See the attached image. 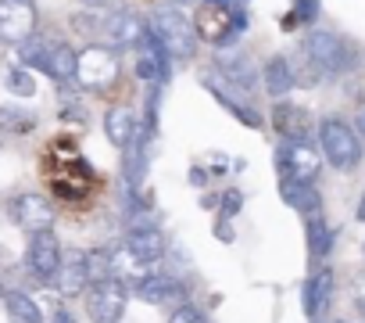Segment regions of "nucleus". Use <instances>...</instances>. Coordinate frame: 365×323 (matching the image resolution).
I'll return each mask as SVG.
<instances>
[{"label": "nucleus", "instance_id": "obj_1", "mask_svg": "<svg viewBox=\"0 0 365 323\" xmlns=\"http://www.w3.org/2000/svg\"><path fill=\"white\" fill-rule=\"evenodd\" d=\"M147 29L161 40V47H165L172 58H179V61H190V58H194V51H197V33H194V22H190L187 15H179V11H172V8H161V11H154V19L147 22Z\"/></svg>", "mask_w": 365, "mask_h": 323}, {"label": "nucleus", "instance_id": "obj_2", "mask_svg": "<svg viewBox=\"0 0 365 323\" xmlns=\"http://www.w3.org/2000/svg\"><path fill=\"white\" fill-rule=\"evenodd\" d=\"M319 140H322V154H326V162L333 169L347 173L361 162V140L344 119H322Z\"/></svg>", "mask_w": 365, "mask_h": 323}, {"label": "nucleus", "instance_id": "obj_3", "mask_svg": "<svg viewBox=\"0 0 365 323\" xmlns=\"http://www.w3.org/2000/svg\"><path fill=\"white\" fill-rule=\"evenodd\" d=\"M304 54L326 76L351 72V65H354V51L347 47V40L336 36V33H326V29H315V33L304 36Z\"/></svg>", "mask_w": 365, "mask_h": 323}, {"label": "nucleus", "instance_id": "obj_4", "mask_svg": "<svg viewBox=\"0 0 365 323\" xmlns=\"http://www.w3.org/2000/svg\"><path fill=\"white\" fill-rule=\"evenodd\" d=\"M194 33L205 44H233L237 36V22H233V4H222V0H201L197 4V19H194Z\"/></svg>", "mask_w": 365, "mask_h": 323}, {"label": "nucleus", "instance_id": "obj_5", "mask_svg": "<svg viewBox=\"0 0 365 323\" xmlns=\"http://www.w3.org/2000/svg\"><path fill=\"white\" fill-rule=\"evenodd\" d=\"M125 302L129 294L118 277H104L86 287V312L93 316V323H118L125 312Z\"/></svg>", "mask_w": 365, "mask_h": 323}, {"label": "nucleus", "instance_id": "obj_6", "mask_svg": "<svg viewBox=\"0 0 365 323\" xmlns=\"http://www.w3.org/2000/svg\"><path fill=\"white\" fill-rule=\"evenodd\" d=\"M279 173L283 180L290 184H312L319 177V166H322V154L308 144V140H287L279 147Z\"/></svg>", "mask_w": 365, "mask_h": 323}, {"label": "nucleus", "instance_id": "obj_7", "mask_svg": "<svg viewBox=\"0 0 365 323\" xmlns=\"http://www.w3.org/2000/svg\"><path fill=\"white\" fill-rule=\"evenodd\" d=\"M36 0H0V44L19 47L36 33Z\"/></svg>", "mask_w": 365, "mask_h": 323}, {"label": "nucleus", "instance_id": "obj_8", "mask_svg": "<svg viewBox=\"0 0 365 323\" xmlns=\"http://www.w3.org/2000/svg\"><path fill=\"white\" fill-rule=\"evenodd\" d=\"M115 76H118V58H115V51L93 44V47H86V51L79 54L76 79H79L86 90H104V86L115 83Z\"/></svg>", "mask_w": 365, "mask_h": 323}, {"label": "nucleus", "instance_id": "obj_9", "mask_svg": "<svg viewBox=\"0 0 365 323\" xmlns=\"http://www.w3.org/2000/svg\"><path fill=\"white\" fill-rule=\"evenodd\" d=\"M143 33H147V22H143L136 11H129V8H118V11H111V15L104 19V26H101V36L108 40V51L140 47Z\"/></svg>", "mask_w": 365, "mask_h": 323}, {"label": "nucleus", "instance_id": "obj_10", "mask_svg": "<svg viewBox=\"0 0 365 323\" xmlns=\"http://www.w3.org/2000/svg\"><path fill=\"white\" fill-rule=\"evenodd\" d=\"M61 241H58V234L54 230H40V234H33V241H29V269L40 277V280H54V273H58V266H61Z\"/></svg>", "mask_w": 365, "mask_h": 323}, {"label": "nucleus", "instance_id": "obj_11", "mask_svg": "<svg viewBox=\"0 0 365 323\" xmlns=\"http://www.w3.org/2000/svg\"><path fill=\"white\" fill-rule=\"evenodd\" d=\"M11 212H15V223L22 230H29V234L54 230V205L43 194H33V191L29 194H19L15 205H11Z\"/></svg>", "mask_w": 365, "mask_h": 323}, {"label": "nucleus", "instance_id": "obj_12", "mask_svg": "<svg viewBox=\"0 0 365 323\" xmlns=\"http://www.w3.org/2000/svg\"><path fill=\"white\" fill-rule=\"evenodd\" d=\"M168 76V51L161 47V40L147 29L143 40H140V51H136V79L143 83H158Z\"/></svg>", "mask_w": 365, "mask_h": 323}, {"label": "nucleus", "instance_id": "obj_13", "mask_svg": "<svg viewBox=\"0 0 365 323\" xmlns=\"http://www.w3.org/2000/svg\"><path fill=\"white\" fill-rule=\"evenodd\" d=\"M122 248H125L140 266H150V262H161V259H165L168 241H165V234H161L158 227H150V230H129V237H125Z\"/></svg>", "mask_w": 365, "mask_h": 323}, {"label": "nucleus", "instance_id": "obj_14", "mask_svg": "<svg viewBox=\"0 0 365 323\" xmlns=\"http://www.w3.org/2000/svg\"><path fill=\"white\" fill-rule=\"evenodd\" d=\"M58 280V291L61 294H79L90 287V266H86V252H68L61 255V266L54 273Z\"/></svg>", "mask_w": 365, "mask_h": 323}, {"label": "nucleus", "instance_id": "obj_15", "mask_svg": "<svg viewBox=\"0 0 365 323\" xmlns=\"http://www.w3.org/2000/svg\"><path fill=\"white\" fill-rule=\"evenodd\" d=\"M215 69L226 76V86H233L237 94H251L255 90V65L240 54V51H230V54H219L215 58Z\"/></svg>", "mask_w": 365, "mask_h": 323}, {"label": "nucleus", "instance_id": "obj_16", "mask_svg": "<svg viewBox=\"0 0 365 323\" xmlns=\"http://www.w3.org/2000/svg\"><path fill=\"white\" fill-rule=\"evenodd\" d=\"M272 126H276V133L287 136V140H304V136L312 133V115H308L301 104L283 101V104L272 108Z\"/></svg>", "mask_w": 365, "mask_h": 323}, {"label": "nucleus", "instance_id": "obj_17", "mask_svg": "<svg viewBox=\"0 0 365 323\" xmlns=\"http://www.w3.org/2000/svg\"><path fill=\"white\" fill-rule=\"evenodd\" d=\"M104 133H108V140H111L115 147H129V144L136 140V133H140L136 111L125 108V104L108 108V115H104Z\"/></svg>", "mask_w": 365, "mask_h": 323}, {"label": "nucleus", "instance_id": "obj_18", "mask_svg": "<svg viewBox=\"0 0 365 323\" xmlns=\"http://www.w3.org/2000/svg\"><path fill=\"white\" fill-rule=\"evenodd\" d=\"M329 294H333V269H315L304 284V312L308 316H319L326 305H329Z\"/></svg>", "mask_w": 365, "mask_h": 323}, {"label": "nucleus", "instance_id": "obj_19", "mask_svg": "<svg viewBox=\"0 0 365 323\" xmlns=\"http://www.w3.org/2000/svg\"><path fill=\"white\" fill-rule=\"evenodd\" d=\"M279 194L297 212H308V216H319L322 212V198H319V191L312 184H290V180H283L279 184Z\"/></svg>", "mask_w": 365, "mask_h": 323}, {"label": "nucleus", "instance_id": "obj_20", "mask_svg": "<svg viewBox=\"0 0 365 323\" xmlns=\"http://www.w3.org/2000/svg\"><path fill=\"white\" fill-rule=\"evenodd\" d=\"M76 65H79L76 47H68V44H54V47H51L47 76H51L54 83H72V79H76Z\"/></svg>", "mask_w": 365, "mask_h": 323}, {"label": "nucleus", "instance_id": "obj_21", "mask_svg": "<svg viewBox=\"0 0 365 323\" xmlns=\"http://www.w3.org/2000/svg\"><path fill=\"white\" fill-rule=\"evenodd\" d=\"M294 69H290V61L283 58V54H276V58H269V65H265V90L272 94V97H287L290 90H294Z\"/></svg>", "mask_w": 365, "mask_h": 323}, {"label": "nucleus", "instance_id": "obj_22", "mask_svg": "<svg viewBox=\"0 0 365 323\" xmlns=\"http://www.w3.org/2000/svg\"><path fill=\"white\" fill-rule=\"evenodd\" d=\"M205 86H208V90H212V94L219 97V104H226V108H230V111H233V115H237L240 122H247V126H255V129L262 126V119H258V111H255L251 104H244V101H237V97H244V94H237L233 86H219L215 79H205Z\"/></svg>", "mask_w": 365, "mask_h": 323}, {"label": "nucleus", "instance_id": "obj_23", "mask_svg": "<svg viewBox=\"0 0 365 323\" xmlns=\"http://www.w3.org/2000/svg\"><path fill=\"white\" fill-rule=\"evenodd\" d=\"M4 309H8V319H11V323H43L40 305H36L26 291H8V294H4Z\"/></svg>", "mask_w": 365, "mask_h": 323}, {"label": "nucleus", "instance_id": "obj_24", "mask_svg": "<svg viewBox=\"0 0 365 323\" xmlns=\"http://www.w3.org/2000/svg\"><path fill=\"white\" fill-rule=\"evenodd\" d=\"M51 40L47 36H29V40H22L19 44V61H22V69H43L47 72V61H51Z\"/></svg>", "mask_w": 365, "mask_h": 323}, {"label": "nucleus", "instance_id": "obj_25", "mask_svg": "<svg viewBox=\"0 0 365 323\" xmlns=\"http://www.w3.org/2000/svg\"><path fill=\"white\" fill-rule=\"evenodd\" d=\"M136 294L143 298V302H168V298H175L179 294V287H175V280L172 277H140L136 284Z\"/></svg>", "mask_w": 365, "mask_h": 323}, {"label": "nucleus", "instance_id": "obj_26", "mask_svg": "<svg viewBox=\"0 0 365 323\" xmlns=\"http://www.w3.org/2000/svg\"><path fill=\"white\" fill-rule=\"evenodd\" d=\"M0 129L4 133H33L36 115H29L26 108H15V104H0Z\"/></svg>", "mask_w": 365, "mask_h": 323}, {"label": "nucleus", "instance_id": "obj_27", "mask_svg": "<svg viewBox=\"0 0 365 323\" xmlns=\"http://www.w3.org/2000/svg\"><path fill=\"white\" fill-rule=\"evenodd\" d=\"M329 244H333V230L326 227L322 212H319V216H308V252H312L315 259H322V255L329 252Z\"/></svg>", "mask_w": 365, "mask_h": 323}, {"label": "nucleus", "instance_id": "obj_28", "mask_svg": "<svg viewBox=\"0 0 365 323\" xmlns=\"http://www.w3.org/2000/svg\"><path fill=\"white\" fill-rule=\"evenodd\" d=\"M4 83H8V90L15 94V97H33L36 94V79H33V72L29 69H8V76H4Z\"/></svg>", "mask_w": 365, "mask_h": 323}, {"label": "nucleus", "instance_id": "obj_29", "mask_svg": "<svg viewBox=\"0 0 365 323\" xmlns=\"http://www.w3.org/2000/svg\"><path fill=\"white\" fill-rule=\"evenodd\" d=\"M101 26H104V19H101V11H79V15H72V29L76 33H86V36H101Z\"/></svg>", "mask_w": 365, "mask_h": 323}, {"label": "nucleus", "instance_id": "obj_30", "mask_svg": "<svg viewBox=\"0 0 365 323\" xmlns=\"http://www.w3.org/2000/svg\"><path fill=\"white\" fill-rule=\"evenodd\" d=\"M319 15V0H294V15L287 19V26H297V22H312Z\"/></svg>", "mask_w": 365, "mask_h": 323}, {"label": "nucleus", "instance_id": "obj_31", "mask_svg": "<svg viewBox=\"0 0 365 323\" xmlns=\"http://www.w3.org/2000/svg\"><path fill=\"white\" fill-rule=\"evenodd\" d=\"M168 323H208V319H205L194 305H179V309L172 312V319H168Z\"/></svg>", "mask_w": 365, "mask_h": 323}, {"label": "nucleus", "instance_id": "obj_32", "mask_svg": "<svg viewBox=\"0 0 365 323\" xmlns=\"http://www.w3.org/2000/svg\"><path fill=\"white\" fill-rule=\"evenodd\" d=\"M222 205H226V209H230V212H226V216H233V209H240V194H237V191H230V198H226V202H222Z\"/></svg>", "mask_w": 365, "mask_h": 323}, {"label": "nucleus", "instance_id": "obj_33", "mask_svg": "<svg viewBox=\"0 0 365 323\" xmlns=\"http://www.w3.org/2000/svg\"><path fill=\"white\" fill-rule=\"evenodd\" d=\"M83 4H86V8H90V11H101V8H104V4H108V0H83Z\"/></svg>", "mask_w": 365, "mask_h": 323}, {"label": "nucleus", "instance_id": "obj_34", "mask_svg": "<svg viewBox=\"0 0 365 323\" xmlns=\"http://www.w3.org/2000/svg\"><path fill=\"white\" fill-rule=\"evenodd\" d=\"M168 4H175V8H194V4H201V0H168Z\"/></svg>", "mask_w": 365, "mask_h": 323}, {"label": "nucleus", "instance_id": "obj_35", "mask_svg": "<svg viewBox=\"0 0 365 323\" xmlns=\"http://www.w3.org/2000/svg\"><path fill=\"white\" fill-rule=\"evenodd\" d=\"M358 305H361V309H365V277H361V280H358Z\"/></svg>", "mask_w": 365, "mask_h": 323}, {"label": "nucleus", "instance_id": "obj_36", "mask_svg": "<svg viewBox=\"0 0 365 323\" xmlns=\"http://www.w3.org/2000/svg\"><path fill=\"white\" fill-rule=\"evenodd\" d=\"M358 219L365 223V194H361V202H358Z\"/></svg>", "mask_w": 365, "mask_h": 323}, {"label": "nucleus", "instance_id": "obj_37", "mask_svg": "<svg viewBox=\"0 0 365 323\" xmlns=\"http://www.w3.org/2000/svg\"><path fill=\"white\" fill-rule=\"evenodd\" d=\"M358 129L365 133V108H361V115H358Z\"/></svg>", "mask_w": 365, "mask_h": 323}]
</instances>
